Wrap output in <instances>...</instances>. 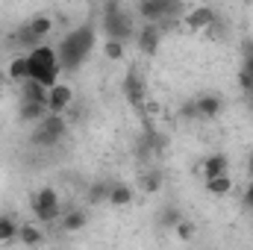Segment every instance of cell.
<instances>
[{
    "mask_svg": "<svg viewBox=\"0 0 253 250\" xmlns=\"http://www.w3.org/2000/svg\"><path fill=\"white\" fill-rule=\"evenodd\" d=\"M12 42H15L18 47H27V50H33V47H36V44H39L42 39H39V36H36V33L30 30V27H21V30H18L15 36H12Z\"/></svg>",
    "mask_w": 253,
    "mask_h": 250,
    "instance_id": "26",
    "label": "cell"
},
{
    "mask_svg": "<svg viewBox=\"0 0 253 250\" xmlns=\"http://www.w3.org/2000/svg\"><path fill=\"white\" fill-rule=\"evenodd\" d=\"M215 21H218V15H215V9L209 3H194L191 9H186V15H183V27L189 33H206Z\"/></svg>",
    "mask_w": 253,
    "mask_h": 250,
    "instance_id": "5",
    "label": "cell"
},
{
    "mask_svg": "<svg viewBox=\"0 0 253 250\" xmlns=\"http://www.w3.org/2000/svg\"><path fill=\"white\" fill-rule=\"evenodd\" d=\"M109 191H112V183H109V180H94V183L88 186L85 203H88V206H100V203H109Z\"/></svg>",
    "mask_w": 253,
    "mask_h": 250,
    "instance_id": "15",
    "label": "cell"
},
{
    "mask_svg": "<svg viewBox=\"0 0 253 250\" xmlns=\"http://www.w3.org/2000/svg\"><path fill=\"white\" fill-rule=\"evenodd\" d=\"M56 203H59V191L53 186H42L30 197V206H56Z\"/></svg>",
    "mask_w": 253,
    "mask_h": 250,
    "instance_id": "23",
    "label": "cell"
},
{
    "mask_svg": "<svg viewBox=\"0 0 253 250\" xmlns=\"http://www.w3.org/2000/svg\"><path fill=\"white\" fill-rule=\"evenodd\" d=\"M6 77H9L12 83H24V80L30 77V62H27V53L15 56V59L9 62V71H6Z\"/></svg>",
    "mask_w": 253,
    "mask_h": 250,
    "instance_id": "22",
    "label": "cell"
},
{
    "mask_svg": "<svg viewBox=\"0 0 253 250\" xmlns=\"http://www.w3.org/2000/svg\"><path fill=\"white\" fill-rule=\"evenodd\" d=\"M124 91H126V100L132 103V109H144V83L138 77V71H129L124 80Z\"/></svg>",
    "mask_w": 253,
    "mask_h": 250,
    "instance_id": "9",
    "label": "cell"
},
{
    "mask_svg": "<svg viewBox=\"0 0 253 250\" xmlns=\"http://www.w3.org/2000/svg\"><path fill=\"white\" fill-rule=\"evenodd\" d=\"M27 62H30V77H27V80H39V83L47 85V88L59 83L62 65H59V56H56V47L39 42L33 50H27Z\"/></svg>",
    "mask_w": 253,
    "mask_h": 250,
    "instance_id": "2",
    "label": "cell"
},
{
    "mask_svg": "<svg viewBox=\"0 0 253 250\" xmlns=\"http://www.w3.org/2000/svg\"><path fill=\"white\" fill-rule=\"evenodd\" d=\"M138 15L144 24H162L165 21V6L162 0H138Z\"/></svg>",
    "mask_w": 253,
    "mask_h": 250,
    "instance_id": "13",
    "label": "cell"
},
{
    "mask_svg": "<svg viewBox=\"0 0 253 250\" xmlns=\"http://www.w3.org/2000/svg\"><path fill=\"white\" fill-rule=\"evenodd\" d=\"M18 85H21V100L47 103V85H42L39 80H24V83H18Z\"/></svg>",
    "mask_w": 253,
    "mask_h": 250,
    "instance_id": "16",
    "label": "cell"
},
{
    "mask_svg": "<svg viewBox=\"0 0 253 250\" xmlns=\"http://www.w3.org/2000/svg\"><path fill=\"white\" fill-rule=\"evenodd\" d=\"M239 85H242L248 94L253 91V77H251V71H245V68H242V74H239Z\"/></svg>",
    "mask_w": 253,
    "mask_h": 250,
    "instance_id": "29",
    "label": "cell"
},
{
    "mask_svg": "<svg viewBox=\"0 0 253 250\" xmlns=\"http://www.w3.org/2000/svg\"><path fill=\"white\" fill-rule=\"evenodd\" d=\"M245 71H251V77H253V50L245 56Z\"/></svg>",
    "mask_w": 253,
    "mask_h": 250,
    "instance_id": "31",
    "label": "cell"
},
{
    "mask_svg": "<svg viewBox=\"0 0 253 250\" xmlns=\"http://www.w3.org/2000/svg\"><path fill=\"white\" fill-rule=\"evenodd\" d=\"M126 56V42L121 39H103V59H109V62H121Z\"/></svg>",
    "mask_w": 253,
    "mask_h": 250,
    "instance_id": "21",
    "label": "cell"
},
{
    "mask_svg": "<svg viewBox=\"0 0 253 250\" xmlns=\"http://www.w3.org/2000/svg\"><path fill=\"white\" fill-rule=\"evenodd\" d=\"M65 132H68V121H65V115L47 112V115H44V118L36 124L33 144H39V147H53L56 141H62Z\"/></svg>",
    "mask_w": 253,
    "mask_h": 250,
    "instance_id": "4",
    "label": "cell"
},
{
    "mask_svg": "<svg viewBox=\"0 0 253 250\" xmlns=\"http://www.w3.org/2000/svg\"><path fill=\"white\" fill-rule=\"evenodd\" d=\"M103 33L109 39H135V24H132V15L126 12L118 0H106L103 3Z\"/></svg>",
    "mask_w": 253,
    "mask_h": 250,
    "instance_id": "3",
    "label": "cell"
},
{
    "mask_svg": "<svg viewBox=\"0 0 253 250\" xmlns=\"http://www.w3.org/2000/svg\"><path fill=\"white\" fill-rule=\"evenodd\" d=\"M227 171H230V156H227V153H212V156H206L203 165H200V177H203V180L218 177V174H227Z\"/></svg>",
    "mask_w": 253,
    "mask_h": 250,
    "instance_id": "10",
    "label": "cell"
},
{
    "mask_svg": "<svg viewBox=\"0 0 253 250\" xmlns=\"http://www.w3.org/2000/svg\"><path fill=\"white\" fill-rule=\"evenodd\" d=\"M3 83H6V77H3V74H0V91H3Z\"/></svg>",
    "mask_w": 253,
    "mask_h": 250,
    "instance_id": "33",
    "label": "cell"
},
{
    "mask_svg": "<svg viewBox=\"0 0 253 250\" xmlns=\"http://www.w3.org/2000/svg\"><path fill=\"white\" fill-rule=\"evenodd\" d=\"M94 42H97L94 24H80L71 33H65V39H59V44H56V56H59L62 71H77L94 50Z\"/></svg>",
    "mask_w": 253,
    "mask_h": 250,
    "instance_id": "1",
    "label": "cell"
},
{
    "mask_svg": "<svg viewBox=\"0 0 253 250\" xmlns=\"http://www.w3.org/2000/svg\"><path fill=\"white\" fill-rule=\"evenodd\" d=\"M245 171H248V180H253V153L248 156V165H245Z\"/></svg>",
    "mask_w": 253,
    "mask_h": 250,
    "instance_id": "32",
    "label": "cell"
},
{
    "mask_svg": "<svg viewBox=\"0 0 253 250\" xmlns=\"http://www.w3.org/2000/svg\"><path fill=\"white\" fill-rule=\"evenodd\" d=\"M206 183V191L212 194V197H227L230 191H233V177H230V171L227 174H218V177H209V180H203Z\"/></svg>",
    "mask_w": 253,
    "mask_h": 250,
    "instance_id": "17",
    "label": "cell"
},
{
    "mask_svg": "<svg viewBox=\"0 0 253 250\" xmlns=\"http://www.w3.org/2000/svg\"><path fill=\"white\" fill-rule=\"evenodd\" d=\"M74 88L68 85V83H56V85H50L47 88V112H56V115H65L68 109H71V103H74Z\"/></svg>",
    "mask_w": 253,
    "mask_h": 250,
    "instance_id": "6",
    "label": "cell"
},
{
    "mask_svg": "<svg viewBox=\"0 0 253 250\" xmlns=\"http://www.w3.org/2000/svg\"><path fill=\"white\" fill-rule=\"evenodd\" d=\"M180 221H183V212H180L174 203H171V206H165V209H162V215H159V227H165V230H174Z\"/></svg>",
    "mask_w": 253,
    "mask_h": 250,
    "instance_id": "27",
    "label": "cell"
},
{
    "mask_svg": "<svg viewBox=\"0 0 253 250\" xmlns=\"http://www.w3.org/2000/svg\"><path fill=\"white\" fill-rule=\"evenodd\" d=\"M242 203H245V209H253V180L248 183L245 194H242Z\"/></svg>",
    "mask_w": 253,
    "mask_h": 250,
    "instance_id": "30",
    "label": "cell"
},
{
    "mask_svg": "<svg viewBox=\"0 0 253 250\" xmlns=\"http://www.w3.org/2000/svg\"><path fill=\"white\" fill-rule=\"evenodd\" d=\"M138 186H141L144 194H156V191L162 188V174H159V171H144L141 180H138Z\"/></svg>",
    "mask_w": 253,
    "mask_h": 250,
    "instance_id": "25",
    "label": "cell"
},
{
    "mask_svg": "<svg viewBox=\"0 0 253 250\" xmlns=\"http://www.w3.org/2000/svg\"><path fill=\"white\" fill-rule=\"evenodd\" d=\"M18 242L27 245V248L42 245V242H44V230H42V224H39V221H36V224H21V227H18Z\"/></svg>",
    "mask_w": 253,
    "mask_h": 250,
    "instance_id": "14",
    "label": "cell"
},
{
    "mask_svg": "<svg viewBox=\"0 0 253 250\" xmlns=\"http://www.w3.org/2000/svg\"><path fill=\"white\" fill-rule=\"evenodd\" d=\"M132 188L126 186V183H112V191H109V206H115V209H124L132 203Z\"/></svg>",
    "mask_w": 253,
    "mask_h": 250,
    "instance_id": "19",
    "label": "cell"
},
{
    "mask_svg": "<svg viewBox=\"0 0 253 250\" xmlns=\"http://www.w3.org/2000/svg\"><path fill=\"white\" fill-rule=\"evenodd\" d=\"M44 115H47V103H39V100H21V106H18V118H21L24 124H39Z\"/></svg>",
    "mask_w": 253,
    "mask_h": 250,
    "instance_id": "12",
    "label": "cell"
},
{
    "mask_svg": "<svg viewBox=\"0 0 253 250\" xmlns=\"http://www.w3.org/2000/svg\"><path fill=\"white\" fill-rule=\"evenodd\" d=\"M194 106H197V118H218L224 112V97L215 91H203L194 97Z\"/></svg>",
    "mask_w": 253,
    "mask_h": 250,
    "instance_id": "8",
    "label": "cell"
},
{
    "mask_svg": "<svg viewBox=\"0 0 253 250\" xmlns=\"http://www.w3.org/2000/svg\"><path fill=\"white\" fill-rule=\"evenodd\" d=\"M85 224H88V212L80 209V206H74V209H68L65 215H59V227H62L65 233H80Z\"/></svg>",
    "mask_w": 253,
    "mask_h": 250,
    "instance_id": "11",
    "label": "cell"
},
{
    "mask_svg": "<svg viewBox=\"0 0 253 250\" xmlns=\"http://www.w3.org/2000/svg\"><path fill=\"white\" fill-rule=\"evenodd\" d=\"M174 236H177V242H183V245H189V242H194V236H197V227L191 224V221H180L177 227H174Z\"/></svg>",
    "mask_w": 253,
    "mask_h": 250,
    "instance_id": "28",
    "label": "cell"
},
{
    "mask_svg": "<svg viewBox=\"0 0 253 250\" xmlns=\"http://www.w3.org/2000/svg\"><path fill=\"white\" fill-rule=\"evenodd\" d=\"M18 221L15 218H9V215H0V248H6V245H15L18 242Z\"/></svg>",
    "mask_w": 253,
    "mask_h": 250,
    "instance_id": "20",
    "label": "cell"
},
{
    "mask_svg": "<svg viewBox=\"0 0 253 250\" xmlns=\"http://www.w3.org/2000/svg\"><path fill=\"white\" fill-rule=\"evenodd\" d=\"M194 3H212V0H194Z\"/></svg>",
    "mask_w": 253,
    "mask_h": 250,
    "instance_id": "34",
    "label": "cell"
},
{
    "mask_svg": "<svg viewBox=\"0 0 253 250\" xmlns=\"http://www.w3.org/2000/svg\"><path fill=\"white\" fill-rule=\"evenodd\" d=\"M30 209H33V221H39L42 227L56 224L59 215H62V203H56V206H30Z\"/></svg>",
    "mask_w": 253,
    "mask_h": 250,
    "instance_id": "18",
    "label": "cell"
},
{
    "mask_svg": "<svg viewBox=\"0 0 253 250\" xmlns=\"http://www.w3.org/2000/svg\"><path fill=\"white\" fill-rule=\"evenodd\" d=\"M39 39H47L50 33H53V18H47V15H33V21L27 24Z\"/></svg>",
    "mask_w": 253,
    "mask_h": 250,
    "instance_id": "24",
    "label": "cell"
},
{
    "mask_svg": "<svg viewBox=\"0 0 253 250\" xmlns=\"http://www.w3.org/2000/svg\"><path fill=\"white\" fill-rule=\"evenodd\" d=\"M135 44H138V50H141L144 56H153V53L159 50V44H162V30H159V24H144L141 30H135Z\"/></svg>",
    "mask_w": 253,
    "mask_h": 250,
    "instance_id": "7",
    "label": "cell"
}]
</instances>
